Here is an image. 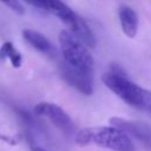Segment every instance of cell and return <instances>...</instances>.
I'll return each instance as SVG.
<instances>
[{"label": "cell", "mask_w": 151, "mask_h": 151, "mask_svg": "<svg viewBox=\"0 0 151 151\" xmlns=\"http://www.w3.org/2000/svg\"><path fill=\"white\" fill-rule=\"evenodd\" d=\"M74 140L80 146L94 144L112 151H136L131 137L113 125L85 127L76 133Z\"/></svg>", "instance_id": "1"}, {"label": "cell", "mask_w": 151, "mask_h": 151, "mask_svg": "<svg viewBox=\"0 0 151 151\" xmlns=\"http://www.w3.org/2000/svg\"><path fill=\"white\" fill-rule=\"evenodd\" d=\"M101 81L127 105L146 110L147 104L151 100V91L145 90L130 80L124 72L118 71V67L117 70H111L104 73L101 76Z\"/></svg>", "instance_id": "2"}, {"label": "cell", "mask_w": 151, "mask_h": 151, "mask_svg": "<svg viewBox=\"0 0 151 151\" xmlns=\"http://www.w3.org/2000/svg\"><path fill=\"white\" fill-rule=\"evenodd\" d=\"M59 45L65 63L74 68L93 73L94 60L90 47L74 35L70 29H63L59 33Z\"/></svg>", "instance_id": "3"}, {"label": "cell", "mask_w": 151, "mask_h": 151, "mask_svg": "<svg viewBox=\"0 0 151 151\" xmlns=\"http://www.w3.org/2000/svg\"><path fill=\"white\" fill-rule=\"evenodd\" d=\"M46 11L53 13L57 18H59L68 27V29L81 41H84L90 48L96 47L94 34L92 33L86 21L61 0H48Z\"/></svg>", "instance_id": "4"}, {"label": "cell", "mask_w": 151, "mask_h": 151, "mask_svg": "<svg viewBox=\"0 0 151 151\" xmlns=\"http://www.w3.org/2000/svg\"><path fill=\"white\" fill-rule=\"evenodd\" d=\"M33 111L37 116L48 118L55 125V127H58L65 136L70 137L74 133V124L71 117L59 105L53 103L41 101L34 106Z\"/></svg>", "instance_id": "5"}, {"label": "cell", "mask_w": 151, "mask_h": 151, "mask_svg": "<svg viewBox=\"0 0 151 151\" xmlns=\"http://www.w3.org/2000/svg\"><path fill=\"white\" fill-rule=\"evenodd\" d=\"M60 73L64 80L78 92L85 96H91L93 93V73L74 68L66 63L61 65Z\"/></svg>", "instance_id": "6"}, {"label": "cell", "mask_w": 151, "mask_h": 151, "mask_svg": "<svg viewBox=\"0 0 151 151\" xmlns=\"http://www.w3.org/2000/svg\"><path fill=\"white\" fill-rule=\"evenodd\" d=\"M111 125L117 126L125 131L130 137H133L140 142L144 146L151 147V125L145 122L139 120H129L120 117H112L110 119Z\"/></svg>", "instance_id": "7"}, {"label": "cell", "mask_w": 151, "mask_h": 151, "mask_svg": "<svg viewBox=\"0 0 151 151\" xmlns=\"http://www.w3.org/2000/svg\"><path fill=\"white\" fill-rule=\"evenodd\" d=\"M118 17L122 29L127 38H134L138 32V15L133 8L122 5L118 9Z\"/></svg>", "instance_id": "8"}, {"label": "cell", "mask_w": 151, "mask_h": 151, "mask_svg": "<svg viewBox=\"0 0 151 151\" xmlns=\"http://www.w3.org/2000/svg\"><path fill=\"white\" fill-rule=\"evenodd\" d=\"M22 37L24 39L37 51L45 53V54H51L53 53V46L50 42V40L42 35L41 33L34 31V29H24L22 31Z\"/></svg>", "instance_id": "9"}, {"label": "cell", "mask_w": 151, "mask_h": 151, "mask_svg": "<svg viewBox=\"0 0 151 151\" xmlns=\"http://www.w3.org/2000/svg\"><path fill=\"white\" fill-rule=\"evenodd\" d=\"M8 60L11 65L19 68L22 64V55L11 41H5L0 47V61Z\"/></svg>", "instance_id": "10"}, {"label": "cell", "mask_w": 151, "mask_h": 151, "mask_svg": "<svg viewBox=\"0 0 151 151\" xmlns=\"http://www.w3.org/2000/svg\"><path fill=\"white\" fill-rule=\"evenodd\" d=\"M0 1L18 14H24V12H25L24 5L19 0H0Z\"/></svg>", "instance_id": "11"}, {"label": "cell", "mask_w": 151, "mask_h": 151, "mask_svg": "<svg viewBox=\"0 0 151 151\" xmlns=\"http://www.w3.org/2000/svg\"><path fill=\"white\" fill-rule=\"evenodd\" d=\"M25 1L28 2L29 5L37 7V8L44 9V11H46V8H47V4H48V0H25Z\"/></svg>", "instance_id": "12"}, {"label": "cell", "mask_w": 151, "mask_h": 151, "mask_svg": "<svg viewBox=\"0 0 151 151\" xmlns=\"http://www.w3.org/2000/svg\"><path fill=\"white\" fill-rule=\"evenodd\" d=\"M0 142L8 143V144H11V145L17 144V139H15V137H12V136H8V134L1 133V132H0Z\"/></svg>", "instance_id": "13"}, {"label": "cell", "mask_w": 151, "mask_h": 151, "mask_svg": "<svg viewBox=\"0 0 151 151\" xmlns=\"http://www.w3.org/2000/svg\"><path fill=\"white\" fill-rule=\"evenodd\" d=\"M32 151H47V150H45V149H42V147L37 146V147H33V149H32Z\"/></svg>", "instance_id": "14"}, {"label": "cell", "mask_w": 151, "mask_h": 151, "mask_svg": "<svg viewBox=\"0 0 151 151\" xmlns=\"http://www.w3.org/2000/svg\"><path fill=\"white\" fill-rule=\"evenodd\" d=\"M146 110H147V111H150V112H151V100H150V101H149V104H147V107H146Z\"/></svg>", "instance_id": "15"}, {"label": "cell", "mask_w": 151, "mask_h": 151, "mask_svg": "<svg viewBox=\"0 0 151 151\" xmlns=\"http://www.w3.org/2000/svg\"><path fill=\"white\" fill-rule=\"evenodd\" d=\"M150 149H151V147H150Z\"/></svg>", "instance_id": "16"}]
</instances>
